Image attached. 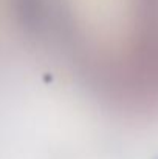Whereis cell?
<instances>
[{
    "mask_svg": "<svg viewBox=\"0 0 158 159\" xmlns=\"http://www.w3.org/2000/svg\"><path fill=\"white\" fill-rule=\"evenodd\" d=\"M42 11L57 19H68V22H74L78 14H99L105 17V5L113 3V0H31Z\"/></svg>",
    "mask_w": 158,
    "mask_h": 159,
    "instance_id": "6da1fadb",
    "label": "cell"
}]
</instances>
